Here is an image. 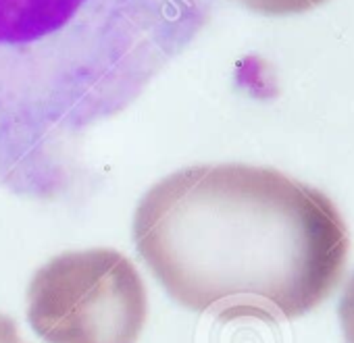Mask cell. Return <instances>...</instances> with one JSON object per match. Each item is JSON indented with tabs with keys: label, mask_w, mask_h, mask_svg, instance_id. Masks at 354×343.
Here are the masks:
<instances>
[{
	"label": "cell",
	"mask_w": 354,
	"mask_h": 343,
	"mask_svg": "<svg viewBox=\"0 0 354 343\" xmlns=\"http://www.w3.org/2000/svg\"><path fill=\"white\" fill-rule=\"evenodd\" d=\"M227 3H234L263 17H292L308 13L325 5L327 0H227Z\"/></svg>",
	"instance_id": "cell-4"
},
{
	"label": "cell",
	"mask_w": 354,
	"mask_h": 343,
	"mask_svg": "<svg viewBox=\"0 0 354 343\" xmlns=\"http://www.w3.org/2000/svg\"><path fill=\"white\" fill-rule=\"evenodd\" d=\"M140 258L171 300L221 320H294L339 285L350 237L327 194L271 166L192 164L133 213Z\"/></svg>",
	"instance_id": "cell-1"
},
{
	"label": "cell",
	"mask_w": 354,
	"mask_h": 343,
	"mask_svg": "<svg viewBox=\"0 0 354 343\" xmlns=\"http://www.w3.org/2000/svg\"><path fill=\"white\" fill-rule=\"evenodd\" d=\"M337 316H339V326H342L344 341L354 343V275L346 283V289H344L342 300H339Z\"/></svg>",
	"instance_id": "cell-5"
},
{
	"label": "cell",
	"mask_w": 354,
	"mask_h": 343,
	"mask_svg": "<svg viewBox=\"0 0 354 343\" xmlns=\"http://www.w3.org/2000/svg\"><path fill=\"white\" fill-rule=\"evenodd\" d=\"M146 318V285L113 248L63 252L28 285V320L46 343H138Z\"/></svg>",
	"instance_id": "cell-3"
},
{
	"label": "cell",
	"mask_w": 354,
	"mask_h": 343,
	"mask_svg": "<svg viewBox=\"0 0 354 343\" xmlns=\"http://www.w3.org/2000/svg\"><path fill=\"white\" fill-rule=\"evenodd\" d=\"M19 339H21V335H19L15 320L0 312V343H15Z\"/></svg>",
	"instance_id": "cell-6"
},
{
	"label": "cell",
	"mask_w": 354,
	"mask_h": 343,
	"mask_svg": "<svg viewBox=\"0 0 354 343\" xmlns=\"http://www.w3.org/2000/svg\"><path fill=\"white\" fill-rule=\"evenodd\" d=\"M15 343H24V339H19V341H15Z\"/></svg>",
	"instance_id": "cell-7"
},
{
	"label": "cell",
	"mask_w": 354,
	"mask_h": 343,
	"mask_svg": "<svg viewBox=\"0 0 354 343\" xmlns=\"http://www.w3.org/2000/svg\"><path fill=\"white\" fill-rule=\"evenodd\" d=\"M215 0H0V190L55 198L86 139L205 34Z\"/></svg>",
	"instance_id": "cell-2"
}]
</instances>
